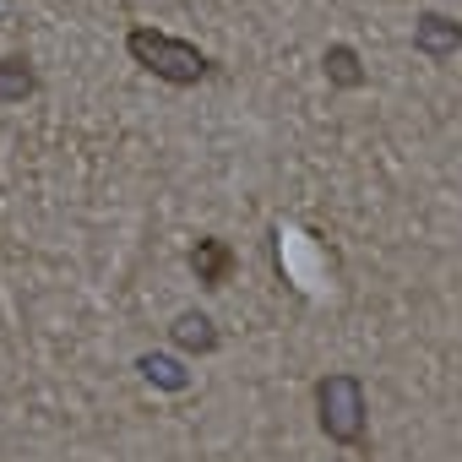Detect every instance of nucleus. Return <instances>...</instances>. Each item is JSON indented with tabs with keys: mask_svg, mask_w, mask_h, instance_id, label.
<instances>
[{
	"mask_svg": "<svg viewBox=\"0 0 462 462\" xmlns=\"http://www.w3.org/2000/svg\"><path fill=\"white\" fill-rule=\"evenodd\" d=\"M33 93V71L23 60H0V104H23Z\"/></svg>",
	"mask_w": 462,
	"mask_h": 462,
	"instance_id": "obj_6",
	"label": "nucleus"
},
{
	"mask_svg": "<svg viewBox=\"0 0 462 462\" xmlns=\"http://www.w3.org/2000/svg\"><path fill=\"white\" fill-rule=\"evenodd\" d=\"M190 267H196V283H207V289H223L228 267H235V251H228L223 240H196V251H190Z\"/></svg>",
	"mask_w": 462,
	"mask_h": 462,
	"instance_id": "obj_3",
	"label": "nucleus"
},
{
	"mask_svg": "<svg viewBox=\"0 0 462 462\" xmlns=\"http://www.w3.org/2000/svg\"><path fill=\"white\" fill-rule=\"evenodd\" d=\"M316 402H321V430L343 446H354L365 435V386L354 375H327L316 386Z\"/></svg>",
	"mask_w": 462,
	"mask_h": 462,
	"instance_id": "obj_2",
	"label": "nucleus"
},
{
	"mask_svg": "<svg viewBox=\"0 0 462 462\" xmlns=\"http://www.w3.org/2000/svg\"><path fill=\"white\" fill-rule=\"evenodd\" d=\"M413 44H419L424 55H435V60H440V55H457V44H462V28L430 12V17H419V28H413Z\"/></svg>",
	"mask_w": 462,
	"mask_h": 462,
	"instance_id": "obj_4",
	"label": "nucleus"
},
{
	"mask_svg": "<svg viewBox=\"0 0 462 462\" xmlns=\"http://www.w3.org/2000/svg\"><path fill=\"white\" fill-rule=\"evenodd\" d=\"M125 50H131L152 77H163V82H174V88H190V82H201V77L212 71L196 44H180V39L152 33V28H136V33L125 39Z\"/></svg>",
	"mask_w": 462,
	"mask_h": 462,
	"instance_id": "obj_1",
	"label": "nucleus"
},
{
	"mask_svg": "<svg viewBox=\"0 0 462 462\" xmlns=\"http://www.w3.org/2000/svg\"><path fill=\"white\" fill-rule=\"evenodd\" d=\"M142 375H147V381H158V386H169V392H180V386H185V370H180L174 359H163V354H147V359H142Z\"/></svg>",
	"mask_w": 462,
	"mask_h": 462,
	"instance_id": "obj_8",
	"label": "nucleus"
},
{
	"mask_svg": "<svg viewBox=\"0 0 462 462\" xmlns=\"http://www.w3.org/2000/svg\"><path fill=\"white\" fill-rule=\"evenodd\" d=\"M327 77H332L337 88H359V82H365V71H359V55H354L348 44H332V50H327Z\"/></svg>",
	"mask_w": 462,
	"mask_h": 462,
	"instance_id": "obj_7",
	"label": "nucleus"
},
{
	"mask_svg": "<svg viewBox=\"0 0 462 462\" xmlns=\"http://www.w3.org/2000/svg\"><path fill=\"white\" fill-rule=\"evenodd\" d=\"M174 343L190 348V354H212V348H217V332H212V321H207L201 310H185V316L174 321Z\"/></svg>",
	"mask_w": 462,
	"mask_h": 462,
	"instance_id": "obj_5",
	"label": "nucleus"
}]
</instances>
